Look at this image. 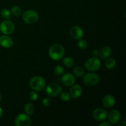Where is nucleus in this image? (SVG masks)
Instances as JSON below:
<instances>
[{
    "label": "nucleus",
    "instance_id": "nucleus-1",
    "mask_svg": "<svg viewBox=\"0 0 126 126\" xmlns=\"http://www.w3.org/2000/svg\"><path fill=\"white\" fill-rule=\"evenodd\" d=\"M49 55L54 60H60L65 55V49L61 44H55L49 50Z\"/></svg>",
    "mask_w": 126,
    "mask_h": 126
},
{
    "label": "nucleus",
    "instance_id": "nucleus-2",
    "mask_svg": "<svg viewBox=\"0 0 126 126\" xmlns=\"http://www.w3.org/2000/svg\"><path fill=\"white\" fill-rule=\"evenodd\" d=\"M46 86L45 79L41 76H34L30 81V86L34 91H41Z\"/></svg>",
    "mask_w": 126,
    "mask_h": 126
},
{
    "label": "nucleus",
    "instance_id": "nucleus-3",
    "mask_svg": "<svg viewBox=\"0 0 126 126\" xmlns=\"http://www.w3.org/2000/svg\"><path fill=\"white\" fill-rule=\"evenodd\" d=\"M82 80L86 86H88V87H92V86H95L98 83L100 78L97 73H89L83 76Z\"/></svg>",
    "mask_w": 126,
    "mask_h": 126
},
{
    "label": "nucleus",
    "instance_id": "nucleus-4",
    "mask_svg": "<svg viewBox=\"0 0 126 126\" xmlns=\"http://www.w3.org/2000/svg\"><path fill=\"white\" fill-rule=\"evenodd\" d=\"M85 68L91 71H95L99 70L101 66V62L98 58L92 57L87 60L84 64Z\"/></svg>",
    "mask_w": 126,
    "mask_h": 126
},
{
    "label": "nucleus",
    "instance_id": "nucleus-5",
    "mask_svg": "<svg viewBox=\"0 0 126 126\" xmlns=\"http://www.w3.org/2000/svg\"><path fill=\"white\" fill-rule=\"evenodd\" d=\"M23 20L28 24L35 23L39 18V15L33 10H28L25 11L22 16Z\"/></svg>",
    "mask_w": 126,
    "mask_h": 126
},
{
    "label": "nucleus",
    "instance_id": "nucleus-6",
    "mask_svg": "<svg viewBox=\"0 0 126 126\" xmlns=\"http://www.w3.org/2000/svg\"><path fill=\"white\" fill-rule=\"evenodd\" d=\"M15 29V26L12 21L9 19L2 21L0 24V31L4 34L9 35L12 34Z\"/></svg>",
    "mask_w": 126,
    "mask_h": 126
},
{
    "label": "nucleus",
    "instance_id": "nucleus-7",
    "mask_svg": "<svg viewBox=\"0 0 126 126\" xmlns=\"http://www.w3.org/2000/svg\"><path fill=\"white\" fill-rule=\"evenodd\" d=\"M62 92V87L57 83H50L46 87V94L50 97L60 95Z\"/></svg>",
    "mask_w": 126,
    "mask_h": 126
},
{
    "label": "nucleus",
    "instance_id": "nucleus-8",
    "mask_svg": "<svg viewBox=\"0 0 126 126\" xmlns=\"http://www.w3.org/2000/svg\"><path fill=\"white\" fill-rule=\"evenodd\" d=\"M15 124L17 126H30L31 119L29 115L23 113L17 115L15 119Z\"/></svg>",
    "mask_w": 126,
    "mask_h": 126
},
{
    "label": "nucleus",
    "instance_id": "nucleus-9",
    "mask_svg": "<svg viewBox=\"0 0 126 126\" xmlns=\"http://www.w3.org/2000/svg\"><path fill=\"white\" fill-rule=\"evenodd\" d=\"M93 116L97 121H103L108 116L107 111L102 108H96L93 112Z\"/></svg>",
    "mask_w": 126,
    "mask_h": 126
},
{
    "label": "nucleus",
    "instance_id": "nucleus-10",
    "mask_svg": "<svg viewBox=\"0 0 126 126\" xmlns=\"http://www.w3.org/2000/svg\"><path fill=\"white\" fill-rule=\"evenodd\" d=\"M70 36L75 39H79L84 36V31L81 27L74 25L70 28Z\"/></svg>",
    "mask_w": 126,
    "mask_h": 126
},
{
    "label": "nucleus",
    "instance_id": "nucleus-11",
    "mask_svg": "<svg viewBox=\"0 0 126 126\" xmlns=\"http://www.w3.org/2000/svg\"><path fill=\"white\" fill-rule=\"evenodd\" d=\"M72 87L70 88V94L71 97L73 98H78L79 97H81L82 93V89L81 86L79 84H75L71 86Z\"/></svg>",
    "mask_w": 126,
    "mask_h": 126
},
{
    "label": "nucleus",
    "instance_id": "nucleus-12",
    "mask_svg": "<svg viewBox=\"0 0 126 126\" xmlns=\"http://www.w3.org/2000/svg\"><path fill=\"white\" fill-rule=\"evenodd\" d=\"M62 82L67 87L73 86L75 82V77L71 73H66L62 78Z\"/></svg>",
    "mask_w": 126,
    "mask_h": 126
},
{
    "label": "nucleus",
    "instance_id": "nucleus-13",
    "mask_svg": "<svg viewBox=\"0 0 126 126\" xmlns=\"http://www.w3.org/2000/svg\"><path fill=\"white\" fill-rule=\"evenodd\" d=\"M121 114L117 110H113L108 115V120L111 124H116L120 121Z\"/></svg>",
    "mask_w": 126,
    "mask_h": 126
},
{
    "label": "nucleus",
    "instance_id": "nucleus-14",
    "mask_svg": "<svg viewBox=\"0 0 126 126\" xmlns=\"http://www.w3.org/2000/svg\"><path fill=\"white\" fill-rule=\"evenodd\" d=\"M116 102V99L114 97L111 95H107L103 97L102 100L103 105L107 108H110L114 105Z\"/></svg>",
    "mask_w": 126,
    "mask_h": 126
},
{
    "label": "nucleus",
    "instance_id": "nucleus-15",
    "mask_svg": "<svg viewBox=\"0 0 126 126\" xmlns=\"http://www.w3.org/2000/svg\"><path fill=\"white\" fill-rule=\"evenodd\" d=\"M13 41L8 35H2L0 36V45L4 48H9L12 47Z\"/></svg>",
    "mask_w": 126,
    "mask_h": 126
},
{
    "label": "nucleus",
    "instance_id": "nucleus-16",
    "mask_svg": "<svg viewBox=\"0 0 126 126\" xmlns=\"http://www.w3.org/2000/svg\"><path fill=\"white\" fill-rule=\"evenodd\" d=\"M111 49L109 46H105L98 51V56L102 59H106L110 57L111 54Z\"/></svg>",
    "mask_w": 126,
    "mask_h": 126
},
{
    "label": "nucleus",
    "instance_id": "nucleus-17",
    "mask_svg": "<svg viewBox=\"0 0 126 126\" xmlns=\"http://www.w3.org/2000/svg\"><path fill=\"white\" fill-rule=\"evenodd\" d=\"M25 111L26 114L28 115H32L34 113V106L33 103H27L25 105Z\"/></svg>",
    "mask_w": 126,
    "mask_h": 126
},
{
    "label": "nucleus",
    "instance_id": "nucleus-18",
    "mask_svg": "<svg viewBox=\"0 0 126 126\" xmlns=\"http://www.w3.org/2000/svg\"><path fill=\"white\" fill-rule=\"evenodd\" d=\"M116 64V62L113 58H107V60L105 63V66L108 69H113L115 67Z\"/></svg>",
    "mask_w": 126,
    "mask_h": 126
},
{
    "label": "nucleus",
    "instance_id": "nucleus-19",
    "mask_svg": "<svg viewBox=\"0 0 126 126\" xmlns=\"http://www.w3.org/2000/svg\"><path fill=\"white\" fill-rule=\"evenodd\" d=\"M73 72L74 75L76 76V77L80 78L81 76H83L84 75V71L83 69L80 66H76L73 68Z\"/></svg>",
    "mask_w": 126,
    "mask_h": 126
},
{
    "label": "nucleus",
    "instance_id": "nucleus-20",
    "mask_svg": "<svg viewBox=\"0 0 126 126\" xmlns=\"http://www.w3.org/2000/svg\"><path fill=\"white\" fill-rule=\"evenodd\" d=\"M63 63L66 67L71 68L74 65V60L70 57H67L63 59Z\"/></svg>",
    "mask_w": 126,
    "mask_h": 126
},
{
    "label": "nucleus",
    "instance_id": "nucleus-21",
    "mask_svg": "<svg viewBox=\"0 0 126 126\" xmlns=\"http://www.w3.org/2000/svg\"><path fill=\"white\" fill-rule=\"evenodd\" d=\"M60 98L63 102H68L71 99V96L70 94L67 92H63L60 94Z\"/></svg>",
    "mask_w": 126,
    "mask_h": 126
},
{
    "label": "nucleus",
    "instance_id": "nucleus-22",
    "mask_svg": "<svg viewBox=\"0 0 126 126\" xmlns=\"http://www.w3.org/2000/svg\"><path fill=\"white\" fill-rule=\"evenodd\" d=\"M11 12L14 16H20L22 14V10L18 6H13L11 9Z\"/></svg>",
    "mask_w": 126,
    "mask_h": 126
},
{
    "label": "nucleus",
    "instance_id": "nucleus-23",
    "mask_svg": "<svg viewBox=\"0 0 126 126\" xmlns=\"http://www.w3.org/2000/svg\"><path fill=\"white\" fill-rule=\"evenodd\" d=\"M54 73L57 76H62L64 73V69L61 65H57L54 69Z\"/></svg>",
    "mask_w": 126,
    "mask_h": 126
},
{
    "label": "nucleus",
    "instance_id": "nucleus-24",
    "mask_svg": "<svg viewBox=\"0 0 126 126\" xmlns=\"http://www.w3.org/2000/svg\"><path fill=\"white\" fill-rule=\"evenodd\" d=\"M1 15L4 18L7 20L11 18V12L7 9H3L1 12Z\"/></svg>",
    "mask_w": 126,
    "mask_h": 126
},
{
    "label": "nucleus",
    "instance_id": "nucleus-25",
    "mask_svg": "<svg viewBox=\"0 0 126 126\" xmlns=\"http://www.w3.org/2000/svg\"><path fill=\"white\" fill-rule=\"evenodd\" d=\"M78 47L80 48V49H85L87 48V43L86 40L82 39L81 38V39H79L78 42Z\"/></svg>",
    "mask_w": 126,
    "mask_h": 126
},
{
    "label": "nucleus",
    "instance_id": "nucleus-26",
    "mask_svg": "<svg viewBox=\"0 0 126 126\" xmlns=\"http://www.w3.org/2000/svg\"><path fill=\"white\" fill-rule=\"evenodd\" d=\"M29 98L32 101H36L38 99V94L36 92L32 91L30 93Z\"/></svg>",
    "mask_w": 126,
    "mask_h": 126
},
{
    "label": "nucleus",
    "instance_id": "nucleus-27",
    "mask_svg": "<svg viewBox=\"0 0 126 126\" xmlns=\"http://www.w3.org/2000/svg\"><path fill=\"white\" fill-rule=\"evenodd\" d=\"M51 104V100L49 98H45L43 100V105L46 107H49Z\"/></svg>",
    "mask_w": 126,
    "mask_h": 126
},
{
    "label": "nucleus",
    "instance_id": "nucleus-28",
    "mask_svg": "<svg viewBox=\"0 0 126 126\" xmlns=\"http://www.w3.org/2000/svg\"><path fill=\"white\" fill-rule=\"evenodd\" d=\"M92 55L94 57H97V56H98V50H94L92 51Z\"/></svg>",
    "mask_w": 126,
    "mask_h": 126
},
{
    "label": "nucleus",
    "instance_id": "nucleus-29",
    "mask_svg": "<svg viewBox=\"0 0 126 126\" xmlns=\"http://www.w3.org/2000/svg\"><path fill=\"white\" fill-rule=\"evenodd\" d=\"M100 126H111V124L109 123H107V122H103V123H101L99 125Z\"/></svg>",
    "mask_w": 126,
    "mask_h": 126
},
{
    "label": "nucleus",
    "instance_id": "nucleus-30",
    "mask_svg": "<svg viewBox=\"0 0 126 126\" xmlns=\"http://www.w3.org/2000/svg\"><path fill=\"white\" fill-rule=\"evenodd\" d=\"M118 126H126V122L125 121H121V123H119V124H118Z\"/></svg>",
    "mask_w": 126,
    "mask_h": 126
},
{
    "label": "nucleus",
    "instance_id": "nucleus-31",
    "mask_svg": "<svg viewBox=\"0 0 126 126\" xmlns=\"http://www.w3.org/2000/svg\"><path fill=\"white\" fill-rule=\"evenodd\" d=\"M2 114H3V111H2V108L0 107V118L2 116Z\"/></svg>",
    "mask_w": 126,
    "mask_h": 126
},
{
    "label": "nucleus",
    "instance_id": "nucleus-32",
    "mask_svg": "<svg viewBox=\"0 0 126 126\" xmlns=\"http://www.w3.org/2000/svg\"><path fill=\"white\" fill-rule=\"evenodd\" d=\"M1 94H0V102H1Z\"/></svg>",
    "mask_w": 126,
    "mask_h": 126
}]
</instances>
